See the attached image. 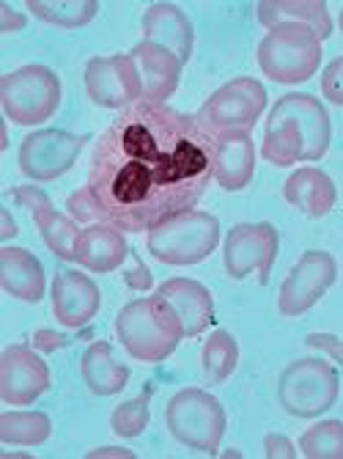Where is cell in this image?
<instances>
[{
    "instance_id": "b9f144b4",
    "label": "cell",
    "mask_w": 343,
    "mask_h": 459,
    "mask_svg": "<svg viewBox=\"0 0 343 459\" xmlns=\"http://www.w3.org/2000/svg\"><path fill=\"white\" fill-rule=\"evenodd\" d=\"M338 28H340V33H343V9H340V14H338Z\"/></svg>"
},
{
    "instance_id": "ffe728a7",
    "label": "cell",
    "mask_w": 343,
    "mask_h": 459,
    "mask_svg": "<svg viewBox=\"0 0 343 459\" xmlns=\"http://www.w3.org/2000/svg\"><path fill=\"white\" fill-rule=\"evenodd\" d=\"M283 198L299 215L319 221L335 210L338 187L330 174L313 169V165H305V169H296L288 174V179L283 182Z\"/></svg>"
},
{
    "instance_id": "83f0119b",
    "label": "cell",
    "mask_w": 343,
    "mask_h": 459,
    "mask_svg": "<svg viewBox=\"0 0 343 459\" xmlns=\"http://www.w3.org/2000/svg\"><path fill=\"white\" fill-rule=\"evenodd\" d=\"M25 9L56 28H82L99 14L97 0H28Z\"/></svg>"
},
{
    "instance_id": "cb8c5ba5",
    "label": "cell",
    "mask_w": 343,
    "mask_h": 459,
    "mask_svg": "<svg viewBox=\"0 0 343 459\" xmlns=\"http://www.w3.org/2000/svg\"><path fill=\"white\" fill-rule=\"evenodd\" d=\"M80 374L94 396H116L130 383V368L121 363L107 342H94L89 350L82 352L80 360Z\"/></svg>"
},
{
    "instance_id": "5bb4252c",
    "label": "cell",
    "mask_w": 343,
    "mask_h": 459,
    "mask_svg": "<svg viewBox=\"0 0 343 459\" xmlns=\"http://www.w3.org/2000/svg\"><path fill=\"white\" fill-rule=\"evenodd\" d=\"M53 385V374L39 350L9 344L0 352V399L12 407H28Z\"/></svg>"
},
{
    "instance_id": "74e56055",
    "label": "cell",
    "mask_w": 343,
    "mask_h": 459,
    "mask_svg": "<svg viewBox=\"0 0 343 459\" xmlns=\"http://www.w3.org/2000/svg\"><path fill=\"white\" fill-rule=\"evenodd\" d=\"M25 14H20V12H14L9 4H0V33H17V30H22L25 28Z\"/></svg>"
},
{
    "instance_id": "9c48e42d",
    "label": "cell",
    "mask_w": 343,
    "mask_h": 459,
    "mask_svg": "<svg viewBox=\"0 0 343 459\" xmlns=\"http://www.w3.org/2000/svg\"><path fill=\"white\" fill-rule=\"evenodd\" d=\"M267 110V89L255 77H234L218 91H211L209 100L198 110V121L211 133H250L255 121Z\"/></svg>"
},
{
    "instance_id": "9a60e30c",
    "label": "cell",
    "mask_w": 343,
    "mask_h": 459,
    "mask_svg": "<svg viewBox=\"0 0 343 459\" xmlns=\"http://www.w3.org/2000/svg\"><path fill=\"white\" fill-rule=\"evenodd\" d=\"M53 316L66 330H80L89 325L102 308V291L91 275L61 267L53 275Z\"/></svg>"
},
{
    "instance_id": "1f68e13d",
    "label": "cell",
    "mask_w": 343,
    "mask_h": 459,
    "mask_svg": "<svg viewBox=\"0 0 343 459\" xmlns=\"http://www.w3.org/2000/svg\"><path fill=\"white\" fill-rule=\"evenodd\" d=\"M66 210H69V218H74L77 223H99V218H97V206H94V198H91V193L85 190V187H80L77 193H72L69 195V201H66Z\"/></svg>"
},
{
    "instance_id": "52a82bcc",
    "label": "cell",
    "mask_w": 343,
    "mask_h": 459,
    "mask_svg": "<svg viewBox=\"0 0 343 459\" xmlns=\"http://www.w3.org/2000/svg\"><path fill=\"white\" fill-rule=\"evenodd\" d=\"M0 108L20 127H36L61 108V77L41 64L20 66L0 77Z\"/></svg>"
},
{
    "instance_id": "836d02e7",
    "label": "cell",
    "mask_w": 343,
    "mask_h": 459,
    "mask_svg": "<svg viewBox=\"0 0 343 459\" xmlns=\"http://www.w3.org/2000/svg\"><path fill=\"white\" fill-rule=\"evenodd\" d=\"M9 198L17 204V206H22V210H28L30 215H36L39 210H47V206H53V201L41 193L39 187H28V185H22V187H12L9 190Z\"/></svg>"
},
{
    "instance_id": "4dcf8cb0",
    "label": "cell",
    "mask_w": 343,
    "mask_h": 459,
    "mask_svg": "<svg viewBox=\"0 0 343 459\" xmlns=\"http://www.w3.org/2000/svg\"><path fill=\"white\" fill-rule=\"evenodd\" d=\"M322 94H324V100H330V105L343 108V56L335 58L330 66H324V72H322Z\"/></svg>"
},
{
    "instance_id": "e0dca14e",
    "label": "cell",
    "mask_w": 343,
    "mask_h": 459,
    "mask_svg": "<svg viewBox=\"0 0 343 459\" xmlns=\"http://www.w3.org/2000/svg\"><path fill=\"white\" fill-rule=\"evenodd\" d=\"M255 174V143L250 133L214 135V182L226 193H242Z\"/></svg>"
},
{
    "instance_id": "5b68a950",
    "label": "cell",
    "mask_w": 343,
    "mask_h": 459,
    "mask_svg": "<svg viewBox=\"0 0 343 459\" xmlns=\"http://www.w3.org/2000/svg\"><path fill=\"white\" fill-rule=\"evenodd\" d=\"M255 64L272 82L296 86L319 72L322 39L308 25H278L259 41Z\"/></svg>"
},
{
    "instance_id": "d4e9b609",
    "label": "cell",
    "mask_w": 343,
    "mask_h": 459,
    "mask_svg": "<svg viewBox=\"0 0 343 459\" xmlns=\"http://www.w3.org/2000/svg\"><path fill=\"white\" fill-rule=\"evenodd\" d=\"M39 237L45 242V247L50 254H56L61 262H77V247H80V237L82 229L77 226L74 218L58 212L56 206H47V210H39L36 215H30Z\"/></svg>"
},
{
    "instance_id": "44dd1931",
    "label": "cell",
    "mask_w": 343,
    "mask_h": 459,
    "mask_svg": "<svg viewBox=\"0 0 343 459\" xmlns=\"http://www.w3.org/2000/svg\"><path fill=\"white\" fill-rule=\"evenodd\" d=\"M157 295L165 298L179 314L182 327H184V339L201 336V333L214 322V298L201 281L170 278L157 289Z\"/></svg>"
},
{
    "instance_id": "30bf717a",
    "label": "cell",
    "mask_w": 343,
    "mask_h": 459,
    "mask_svg": "<svg viewBox=\"0 0 343 459\" xmlns=\"http://www.w3.org/2000/svg\"><path fill=\"white\" fill-rule=\"evenodd\" d=\"M278 247L280 237L272 223H236L226 231L223 267L234 281L259 275V281L267 283L278 259Z\"/></svg>"
},
{
    "instance_id": "484cf974",
    "label": "cell",
    "mask_w": 343,
    "mask_h": 459,
    "mask_svg": "<svg viewBox=\"0 0 343 459\" xmlns=\"http://www.w3.org/2000/svg\"><path fill=\"white\" fill-rule=\"evenodd\" d=\"M53 437V421L41 410L0 412V443L4 446H41Z\"/></svg>"
},
{
    "instance_id": "d590c367",
    "label": "cell",
    "mask_w": 343,
    "mask_h": 459,
    "mask_svg": "<svg viewBox=\"0 0 343 459\" xmlns=\"http://www.w3.org/2000/svg\"><path fill=\"white\" fill-rule=\"evenodd\" d=\"M72 339L66 336V333H58V330H36L33 339H30V347L39 350V352H58L64 347H69Z\"/></svg>"
},
{
    "instance_id": "8d00e7d4",
    "label": "cell",
    "mask_w": 343,
    "mask_h": 459,
    "mask_svg": "<svg viewBox=\"0 0 343 459\" xmlns=\"http://www.w3.org/2000/svg\"><path fill=\"white\" fill-rule=\"evenodd\" d=\"M299 454V448L286 437V435H278V432H270L264 437V456L267 459H294Z\"/></svg>"
},
{
    "instance_id": "ab89813d",
    "label": "cell",
    "mask_w": 343,
    "mask_h": 459,
    "mask_svg": "<svg viewBox=\"0 0 343 459\" xmlns=\"http://www.w3.org/2000/svg\"><path fill=\"white\" fill-rule=\"evenodd\" d=\"M89 459H102V456H121V459H135L133 451H126V448H118V446H105V448H94L85 454Z\"/></svg>"
},
{
    "instance_id": "e575fe53",
    "label": "cell",
    "mask_w": 343,
    "mask_h": 459,
    "mask_svg": "<svg viewBox=\"0 0 343 459\" xmlns=\"http://www.w3.org/2000/svg\"><path fill=\"white\" fill-rule=\"evenodd\" d=\"M124 283L133 291H149L154 286V275L138 254H130V267L124 270Z\"/></svg>"
},
{
    "instance_id": "7c38bea8",
    "label": "cell",
    "mask_w": 343,
    "mask_h": 459,
    "mask_svg": "<svg viewBox=\"0 0 343 459\" xmlns=\"http://www.w3.org/2000/svg\"><path fill=\"white\" fill-rule=\"evenodd\" d=\"M82 86L89 100L105 110H124L143 100V82L130 53L91 58L82 69Z\"/></svg>"
},
{
    "instance_id": "f35d334b",
    "label": "cell",
    "mask_w": 343,
    "mask_h": 459,
    "mask_svg": "<svg viewBox=\"0 0 343 459\" xmlns=\"http://www.w3.org/2000/svg\"><path fill=\"white\" fill-rule=\"evenodd\" d=\"M17 234H20V229H17L14 218H12V212L9 210H0V242H9Z\"/></svg>"
},
{
    "instance_id": "7a4b0ae2",
    "label": "cell",
    "mask_w": 343,
    "mask_h": 459,
    "mask_svg": "<svg viewBox=\"0 0 343 459\" xmlns=\"http://www.w3.org/2000/svg\"><path fill=\"white\" fill-rule=\"evenodd\" d=\"M332 141V121L322 100L313 94H283L267 118L262 157L275 169L296 162H319Z\"/></svg>"
},
{
    "instance_id": "ac0fdd59",
    "label": "cell",
    "mask_w": 343,
    "mask_h": 459,
    "mask_svg": "<svg viewBox=\"0 0 343 459\" xmlns=\"http://www.w3.org/2000/svg\"><path fill=\"white\" fill-rule=\"evenodd\" d=\"M141 28H143V41L170 50L174 56H179L182 64L190 61L195 45V28L184 14V9H179L176 4H151L143 12Z\"/></svg>"
},
{
    "instance_id": "4316f807",
    "label": "cell",
    "mask_w": 343,
    "mask_h": 459,
    "mask_svg": "<svg viewBox=\"0 0 343 459\" xmlns=\"http://www.w3.org/2000/svg\"><path fill=\"white\" fill-rule=\"evenodd\" d=\"M239 366V344L234 339V333L228 330H214L206 339L201 350V368L209 385H220L226 383Z\"/></svg>"
},
{
    "instance_id": "ba28073f",
    "label": "cell",
    "mask_w": 343,
    "mask_h": 459,
    "mask_svg": "<svg viewBox=\"0 0 343 459\" xmlns=\"http://www.w3.org/2000/svg\"><path fill=\"white\" fill-rule=\"evenodd\" d=\"M338 371L324 358H299L280 371L278 402L291 419H316L338 402Z\"/></svg>"
},
{
    "instance_id": "d6986e66",
    "label": "cell",
    "mask_w": 343,
    "mask_h": 459,
    "mask_svg": "<svg viewBox=\"0 0 343 459\" xmlns=\"http://www.w3.org/2000/svg\"><path fill=\"white\" fill-rule=\"evenodd\" d=\"M0 286L9 298L36 306L45 300L47 275L28 247H0Z\"/></svg>"
},
{
    "instance_id": "277c9868",
    "label": "cell",
    "mask_w": 343,
    "mask_h": 459,
    "mask_svg": "<svg viewBox=\"0 0 343 459\" xmlns=\"http://www.w3.org/2000/svg\"><path fill=\"white\" fill-rule=\"evenodd\" d=\"M220 245V221L190 210L182 215H174L146 231V247L149 254L167 267H193L206 262Z\"/></svg>"
},
{
    "instance_id": "603a6c76",
    "label": "cell",
    "mask_w": 343,
    "mask_h": 459,
    "mask_svg": "<svg viewBox=\"0 0 343 459\" xmlns=\"http://www.w3.org/2000/svg\"><path fill=\"white\" fill-rule=\"evenodd\" d=\"M255 17L267 30L278 25H308L322 41L332 36V17L322 0H262L255 4Z\"/></svg>"
},
{
    "instance_id": "60d3db41",
    "label": "cell",
    "mask_w": 343,
    "mask_h": 459,
    "mask_svg": "<svg viewBox=\"0 0 343 459\" xmlns=\"http://www.w3.org/2000/svg\"><path fill=\"white\" fill-rule=\"evenodd\" d=\"M0 149H9V127H6V124H4V143H0Z\"/></svg>"
},
{
    "instance_id": "6da1fadb",
    "label": "cell",
    "mask_w": 343,
    "mask_h": 459,
    "mask_svg": "<svg viewBox=\"0 0 343 459\" xmlns=\"http://www.w3.org/2000/svg\"><path fill=\"white\" fill-rule=\"evenodd\" d=\"M214 179V135L198 116L141 100L99 135L85 190L99 223L151 231L190 212Z\"/></svg>"
},
{
    "instance_id": "2e32d148",
    "label": "cell",
    "mask_w": 343,
    "mask_h": 459,
    "mask_svg": "<svg viewBox=\"0 0 343 459\" xmlns=\"http://www.w3.org/2000/svg\"><path fill=\"white\" fill-rule=\"evenodd\" d=\"M130 56L143 82V100L165 105L176 94L182 82V69H184L179 56H174L159 45H151V41H141V45L133 48Z\"/></svg>"
},
{
    "instance_id": "8992f818",
    "label": "cell",
    "mask_w": 343,
    "mask_h": 459,
    "mask_svg": "<svg viewBox=\"0 0 343 459\" xmlns=\"http://www.w3.org/2000/svg\"><path fill=\"white\" fill-rule=\"evenodd\" d=\"M165 424L176 443L201 454H214L220 448L228 419L218 396L203 388H184L167 399Z\"/></svg>"
},
{
    "instance_id": "f546056e",
    "label": "cell",
    "mask_w": 343,
    "mask_h": 459,
    "mask_svg": "<svg viewBox=\"0 0 343 459\" xmlns=\"http://www.w3.org/2000/svg\"><path fill=\"white\" fill-rule=\"evenodd\" d=\"M149 396H135V399H126L121 402L113 412H110V429L124 437V440H133L141 437L149 427Z\"/></svg>"
},
{
    "instance_id": "8fae6325",
    "label": "cell",
    "mask_w": 343,
    "mask_h": 459,
    "mask_svg": "<svg viewBox=\"0 0 343 459\" xmlns=\"http://www.w3.org/2000/svg\"><path fill=\"white\" fill-rule=\"evenodd\" d=\"M338 281V262L327 250H308L286 273L278 291V311L286 319L308 314Z\"/></svg>"
},
{
    "instance_id": "4fadbf2b",
    "label": "cell",
    "mask_w": 343,
    "mask_h": 459,
    "mask_svg": "<svg viewBox=\"0 0 343 459\" xmlns=\"http://www.w3.org/2000/svg\"><path fill=\"white\" fill-rule=\"evenodd\" d=\"M85 143H89L85 135L66 130H36L20 143V174L33 182H56L77 162Z\"/></svg>"
},
{
    "instance_id": "7402d4cb",
    "label": "cell",
    "mask_w": 343,
    "mask_h": 459,
    "mask_svg": "<svg viewBox=\"0 0 343 459\" xmlns=\"http://www.w3.org/2000/svg\"><path fill=\"white\" fill-rule=\"evenodd\" d=\"M130 245H126L124 231H118L110 223H91L82 229L80 247H77V264H82L89 273L105 275L118 270L130 259Z\"/></svg>"
},
{
    "instance_id": "f1b7e54d",
    "label": "cell",
    "mask_w": 343,
    "mask_h": 459,
    "mask_svg": "<svg viewBox=\"0 0 343 459\" xmlns=\"http://www.w3.org/2000/svg\"><path fill=\"white\" fill-rule=\"evenodd\" d=\"M299 454L305 459H343V421L324 419L299 437Z\"/></svg>"
},
{
    "instance_id": "d6a6232c",
    "label": "cell",
    "mask_w": 343,
    "mask_h": 459,
    "mask_svg": "<svg viewBox=\"0 0 343 459\" xmlns=\"http://www.w3.org/2000/svg\"><path fill=\"white\" fill-rule=\"evenodd\" d=\"M305 347L316 350L327 358H332L340 368H343V339L332 336V333H308L305 336Z\"/></svg>"
},
{
    "instance_id": "3957f363",
    "label": "cell",
    "mask_w": 343,
    "mask_h": 459,
    "mask_svg": "<svg viewBox=\"0 0 343 459\" xmlns=\"http://www.w3.org/2000/svg\"><path fill=\"white\" fill-rule=\"evenodd\" d=\"M116 339L121 350L138 363H162L184 339L179 314L165 298H138L116 316Z\"/></svg>"
}]
</instances>
